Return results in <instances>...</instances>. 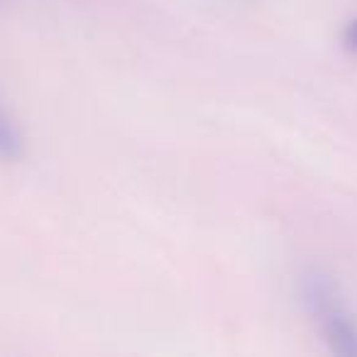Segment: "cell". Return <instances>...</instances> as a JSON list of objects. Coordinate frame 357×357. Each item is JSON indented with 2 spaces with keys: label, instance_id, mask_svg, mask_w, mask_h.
<instances>
[{
  "label": "cell",
  "instance_id": "6da1fadb",
  "mask_svg": "<svg viewBox=\"0 0 357 357\" xmlns=\"http://www.w3.org/2000/svg\"><path fill=\"white\" fill-rule=\"evenodd\" d=\"M301 294L308 313L318 323L331 350L345 357H357V318L342 301V294L333 277L313 269L303 277Z\"/></svg>",
  "mask_w": 357,
  "mask_h": 357
},
{
  "label": "cell",
  "instance_id": "3957f363",
  "mask_svg": "<svg viewBox=\"0 0 357 357\" xmlns=\"http://www.w3.org/2000/svg\"><path fill=\"white\" fill-rule=\"evenodd\" d=\"M345 40H347V45H350L352 50H357V20L352 22L350 27H347V32H345Z\"/></svg>",
  "mask_w": 357,
  "mask_h": 357
},
{
  "label": "cell",
  "instance_id": "7a4b0ae2",
  "mask_svg": "<svg viewBox=\"0 0 357 357\" xmlns=\"http://www.w3.org/2000/svg\"><path fill=\"white\" fill-rule=\"evenodd\" d=\"M22 152V142L17 130L13 128V123L8 120V115L0 110V157L15 159Z\"/></svg>",
  "mask_w": 357,
  "mask_h": 357
}]
</instances>
